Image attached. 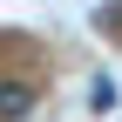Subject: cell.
Listing matches in <instances>:
<instances>
[{
  "label": "cell",
  "mask_w": 122,
  "mask_h": 122,
  "mask_svg": "<svg viewBox=\"0 0 122 122\" xmlns=\"http://www.w3.org/2000/svg\"><path fill=\"white\" fill-rule=\"evenodd\" d=\"M34 81H0V122H27L34 115Z\"/></svg>",
  "instance_id": "6da1fadb"
},
{
  "label": "cell",
  "mask_w": 122,
  "mask_h": 122,
  "mask_svg": "<svg viewBox=\"0 0 122 122\" xmlns=\"http://www.w3.org/2000/svg\"><path fill=\"white\" fill-rule=\"evenodd\" d=\"M115 95H122L115 75H95V81H88V109H95V115H109V109H115Z\"/></svg>",
  "instance_id": "7a4b0ae2"
}]
</instances>
